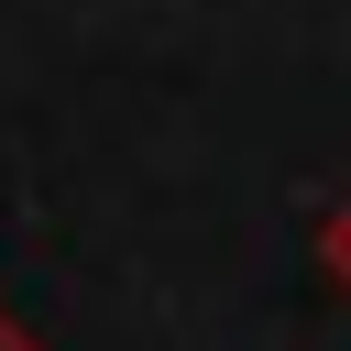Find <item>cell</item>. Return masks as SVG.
Instances as JSON below:
<instances>
[{"label":"cell","instance_id":"1","mask_svg":"<svg viewBox=\"0 0 351 351\" xmlns=\"http://www.w3.org/2000/svg\"><path fill=\"white\" fill-rule=\"evenodd\" d=\"M318 263H329V285L351 296V197H340V208L318 219Z\"/></svg>","mask_w":351,"mask_h":351},{"label":"cell","instance_id":"2","mask_svg":"<svg viewBox=\"0 0 351 351\" xmlns=\"http://www.w3.org/2000/svg\"><path fill=\"white\" fill-rule=\"evenodd\" d=\"M0 351H44V340H33V329H22L11 307H0Z\"/></svg>","mask_w":351,"mask_h":351}]
</instances>
